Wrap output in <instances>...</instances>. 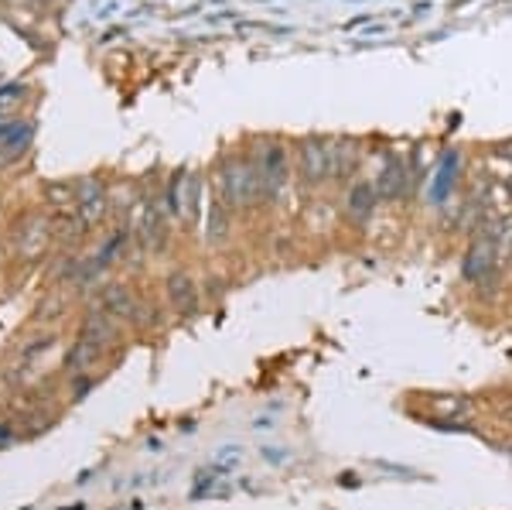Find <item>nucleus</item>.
Segmentation results:
<instances>
[{"label":"nucleus","instance_id":"f257e3e1","mask_svg":"<svg viewBox=\"0 0 512 510\" xmlns=\"http://www.w3.org/2000/svg\"><path fill=\"white\" fill-rule=\"evenodd\" d=\"M301 172L307 182L322 185L324 178L335 175V148H328L324 140H307L301 151Z\"/></svg>","mask_w":512,"mask_h":510},{"label":"nucleus","instance_id":"f03ea898","mask_svg":"<svg viewBox=\"0 0 512 510\" xmlns=\"http://www.w3.org/2000/svg\"><path fill=\"white\" fill-rule=\"evenodd\" d=\"M256 175H260V192H264V196H277V192H281V185L287 182V155H284V148H270V151L260 157V168H256Z\"/></svg>","mask_w":512,"mask_h":510},{"label":"nucleus","instance_id":"7ed1b4c3","mask_svg":"<svg viewBox=\"0 0 512 510\" xmlns=\"http://www.w3.org/2000/svg\"><path fill=\"white\" fill-rule=\"evenodd\" d=\"M495 257H499V247H495L492 236L478 240L472 251H468V260H465V275L482 285L485 277L495 275Z\"/></svg>","mask_w":512,"mask_h":510},{"label":"nucleus","instance_id":"20e7f679","mask_svg":"<svg viewBox=\"0 0 512 510\" xmlns=\"http://www.w3.org/2000/svg\"><path fill=\"white\" fill-rule=\"evenodd\" d=\"M373 206H376V185L362 182V185H356V189L348 192V202H345V219H348V223H356V226H362L365 219L373 217Z\"/></svg>","mask_w":512,"mask_h":510},{"label":"nucleus","instance_id":"39448f33","mask_svg":"<svg viewBox=\"0 0 512 510\" xmlns=\"http://www.w3.org/2000/svg\"><path fill=\"white\" fill-rule=\"evenodd\" d=\"M403 189H407V165L393 157V161H386V168H382L376 192H382V196H399Z\"/></svg>","mask_w":512,"mask_h":510},{"label":"nucleus","instance_id":"423d86ee","mask_svg":"<svg viewBox=\"0 0 512 510\" xmlns=\"http://www.w3.org/2000/svg\"><path fill=\"white\" fill-rule=\"evenodd\" d=\"M168 298L178 312H189V309H195V302H198V292H195V285H191L189 277L178 275L168 281Z\"/></svg>","mask_w":512,"mask_h":510},{"label":"nucleus","instance_id":"0eeeda50","mask_svg":"<svg viewBox=\"0 0 512 510\" xmlns=\"http://www.w3.org/2000/svg\"><path fill=\"white\" fill-rule=\"evenodd\" d=\"M431 408H434V414H441V418H451V425H455L457 418H465V414L472 412V404H468L465 397H434Z\"/></svg>","mask_w":512,"mask_h":510},{"label":"nucleus","instance_id":"6e6552de","mask_svg":"<svg viewBox=\"0 0 512 510\" xmlns=\"http://www.w3.org/2000/svg\"><path fill=\"white\" fill-rule=\"evenodd\" d=\"M506 418H509V421H512V408H506Z\"/></svg>","mask_w":512,"mask_h":510}]
</instances>
